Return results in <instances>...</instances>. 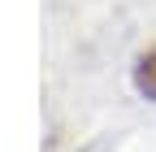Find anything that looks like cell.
Masks as SVG:
<instances>
[{
	"mask_svg": "<svg viewBox=\"0 0 156 152\" xmlns=\"http://www.w3.org/2000/svg\"><path fill=\"white\" fill-rule=\"evenodd\" d=\"M134 83H139L143 96H152V100H156V44L139 56V65H134Z\"/></svg>",
	"mask_w": 156,
	"mask_h": 152,
	"instance_id": "1",
	"label": "cell"
}]
</instances>
